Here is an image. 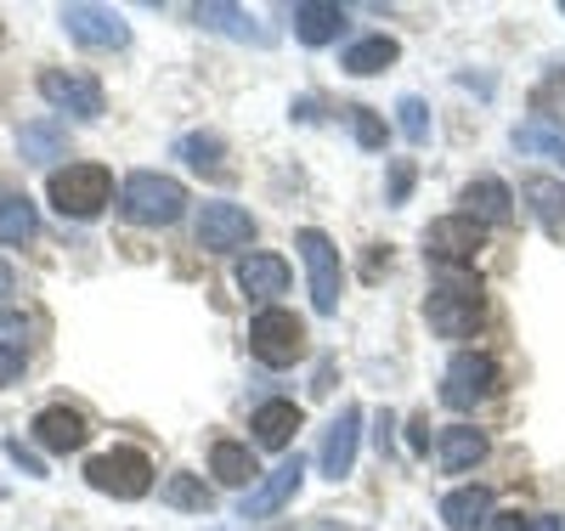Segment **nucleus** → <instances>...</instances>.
Instances as JSON below:
<instances>
[{"instance_id": "dca6fc26", "label": "nucleus", "mask_w": 565, "mask_h": 531, "mask_svg": "<svg viewBox=\"0 0 565 531\" xmlns=\"http://www.w3.org/2000/svg\"><path fill=\"white\" fill-rule=\"evenodd\" d=\"M463 215L469 221H492V226H503L509 215H514V192L503 187V181H492V176H481V181H469L463 187Z\"/></svg>"}, {"instance_id": "9b49d317", "label": "nucleus", "mask_w": 565, "mask_h": 531, "mask_svg": "<svg viewBox=\"0 0 565 531\" xmlns=\"http://www.w3.org/2000/svg\"><path fill=\"white\" fill-rule=\"evenodd\" d=\"M249 237H255V221H249V210H238V204H204V215H199V244H204L210 255L244 249Z\"/></svg>"}, {"instance_id": "cd10ccee", "label": "nucleus", "mask_w": 565, "mask_h": 531, "mask_svg": "<svg viewBox=\"0 0 565 531\" xmlns=\"http://www.w3.org/2000/svg\"><path fill=\"white\" fill-rule=\"evenodd\" d=\"M514 148H521V153L565 159V130H559V125H548V119H526V125H514Z\"/></svg>"}, {"instance_id": "473e14b6", "label": "nucleus", "mask_w": 565, "mask_h": 531, "mask_svg": "<svg viewBox=\"0 0 565 531\" xmlns=\"http://www.w3.org/2000/svg\"><path fill=\"white\" fill-rule=\"evenodd\" d=\"M413 192V164L407 159H396V170H391V204H402Z\"/></svg>"}, {"instance_id": "f8f14e48", "label": "nucleus", "mask_w": 565, "mask_h": 531, "mask_svg": "<svg viewBox=\"0 0 565 531\" xmlns=\"http://www.w3.org/2000/svg\"><path fill=\"white\" fill-rule=\"evenodd\" d=\"M63 29L79 40V45H97V52H119L130 40L125 18L108 12V7H63Z\"/></svg>"}, {"instance_id": "ddd939ff", "label": "nucleus", "mask_w": 565, "mask_h": 531, "mask_svg": "<svg viewBox=\"0 0 565 531\" xmlns=\"http://www.w3.org/2000/svg\"><path fill=\"white\" fill-rule=\"evenodd\" d=\"M300 480H306V458L295 453V458H282L260 487H249V498H244V520H266V514H277L282 503H289L295 492H300Z\"/></svg>"}, {"instance_id": "a878e982", "label": "nucleus", "mask_w": 565, "mask_h": 531, "mask_svg": "<svg viewBox=\"0 0 565 531\" xmlns=\"http://www.w3.org/2000/svg\"><path fill=\"white\" fill-rule=\"evenodd\" d=\"M159 498H164L170 509H186V514H204V509L215 503V492L204 487V475H170L164 487H159Z\"/></svg>"}, {"instance_id": "2f4dec72", "label": "nucleus", "mask_w": 565, "mask_h": 531, "mask_svg": "<svg viewBox=\"0 0 565 531\" xmlns=\"http://www.w3.org/2000/svg\"><path fill=\"white\" fill-rule=\"evenodd\" d=\"M23 340H29V322H23L18 311H0V346H7V351H23Z\"/></svg>"}, {"instance_id": "7c9ffc66", "label": "nucleus", "mask_w": 565, "mask_h": 531, "mask_svg": "<svg viewBox=\"0 0 565 531\" xmlns=\"http://www.w3.org/2000/svg\"><path fill=\"white\" fill-rule=\"evenodd\" d=\"M345 119H351V136L362 141L367 153H380V148H385V119L373 114V108H345Z\"/></svg>"}, {"instance_id": "a211bd4d", "label": "nucleus", "mask_w": 565, "mask_h": 531, "mask_svg": "<svg viewBox=\"0 0 565 531\" xmlns=\"http://www.w3.org/2000/svg\"><path fill=\"white\" fill-rule=\"evenodd\" d=\"M295 34L306 45H328L345 34V7H328V0H300L295 7Z\"/></svg>"}, {"instance_id": "4be33fe9", "label": "nucleus", "mask_w": 565, "mask_h": 531, "mask_svg": "<svg viewBox=\"0 0 565 531\" xmlns=\"http://www.w3.org/2000/svg\"><path fill=\"white\" fill-rule=\"evenodd\" d=\"M526 204H532V215L543 221L548 237H565V181L532 176V181H526Z\"/></svg>"}, {"instance_id": "58836bf2", "label": "nucleus", "mask_w": 565, "mask_h": 531, "mask_svg": "<svg viewBox=\"0 0 565 531\" xmlns=\"http://www.w3.org/2000/svg\"><path fill=\"white\" fill-rule=\"evenodd\" d=\"M12 288H18V272H12V266H0V300H7Z\"/></svg>"}, {"instance_id": "39448f33", "label": "nucleus", "mask_w": 565, "mask_h": 531, "mask_svg": "<svg viewBox=\"0 0 565 531\" xmlns=\"http://www.w3.org/2000/svg\"><path fill=\"white\" fill-rule=\"evenodd\" d=\"M249 351L266 368H295L306 357V322L295 311H260L249 322Z\"/></svg>"}, {"instance_id": "4468645a", "label": "nucleus", "mask_w": 565, "mask_h": 531, "mask_svg": "<svg viewBox=\"0 0 565 531\" xmlns=\"http://www.w3.org/2000/svg\"><path fill=\"white\" fill-rule=\"evenodd\" d=\"M29 429H34V442H40L45 453H79V447L90 442L85 413H79V407H63V402H57V407H40Z\"/></svg>"}, {"instance_id": "f704fd0d", "label": "nucleus", "mask_w": 565, "mask_h": 531, "mask_svg": "<svg viewBox=\"0 0 565 531\" xmlns=\"http://www.w3.org/2000/svg\"><path fill=\"white\" fill-rule=\"evenodd\" d=\"M487 531H532V520H526L521 509H509V514H492V520H487Z\"/></svg>"}, {"instance_id": "e433bc0d", "label": "nucleus", "mask_w": 565, "mask_h": 531, "mask_svg": "<svg viewBox=\"0 0 565 531\" xmlns=\"http://www.w3.org/2000/svg\"><path fill=\"white\" fill-rule=\"evenodd\" d=\"M413 453H430V413L413 418Z\"/></svg>"}, {"instance_id": "79ce46f5", "label": "nucleus", "mask_w": 565, "mask_h": 531, "mask_svg": "<svg viewBox=\"0 0 565 531\" xmlns=\"http://www.w3.org/2000/svg\"><path fill=\"white\" fill-rule=\"evenodd\" d=\"M559 12H565V0H559Z\"/></svg>"}, {"instance_id": "c756f323", "label": "nucleus", "mask_w": 565, "mask_h": 531, "mask_svg": "<svg viewBox=\"0 0 565 531\" xmlns=\"http://www.w3.org/2000/svg\"><path fill=\"white\" fill-rule=\"evenodd\" d=\"M396 125L407 141H430V108H424V96H402L396 103Z\"/></svg>"}, {"instance_id": "aec40b11", "label": "nucleus", "mask_w": 565, "mask_h": 531, "mask_svg": "<svg viewBox=\"0 0 565 531\" xmlns=\"http://www.w3.org/2000/svg\"><path fill=\"white\" fill-rule=\"evenodd\" d=\"M441 520H447V531H476V525H487V520H492V492H487V487H458V492H447V498H441Z\"/></svg>"}, {"instance_id": "412c9836", "label": "nucleus", "mask_w": 565, "mask_h": 531, "mask_svg": "<svg viewBox=\"0 0 565 531\" xmlns=\"http://www.w3.org/2000/svg\"><path fill=\"white\" fill-rule=\"evenodd\" d=\"M18 153H23V164H52V159L68 153V130L52 125V119H34V125L18 130Z\"/></svg>"}, {"instance_id": "f257e3e1", "label": "nucleus", "mask_w": 565, "mask_h": 531, "mask_svg": "<svg viewBox=\"0 0 565 531\" xmlns=\"http://www.w3.org/2000/svg\"><path fill=\"white\" fill-rule=\"evenodd\" d=\"M119 204L136 226H170L186 210V187L175 176H159V170H136L119 192Z\"/></svg>"}, {"instance_id": "72a5a7b5", "label": "nucleus", "mask_w": 565, "mask_h": 531, "mask_svg": "<svg viewBox=\"0 0 565 531\" xmlns=\"http://www.w3.org/2000/svg\"><path fill=\"white\" fill-rule=\"evenodd\" d=\"M7 458H12V464H18L23 475H45V464H40V458H34V453H29L23 442H7Z\"/></svg>"}, {"instance_id": "b1692460", "label": "nucleus", "mask_w": 565, "mask_h": 531, "mask_svg": "<svg viewBox=\"0 0 565 531\" xmlns=\"http://www.w3.org/2000/svg\"><path fill=\"white\" fill-rule=\"evenodd\" d=\"M210 475L226 480V487H249L260 469H255V453H249L244 442H215V447H210Z\"/></svg>"}, {"instance_id": "423d86ee", "label": "nucleus", "mask_w": 565, "mask_h": 531, "mask_svg": "<svg viewBox=\"0 0 565 531\" xmlns=\"http://www.w3.org/2000/svg\"><path fill=\"white\" fill-rule=\"evenodd\" d=\"M498 384H503V373H498L492 357H481V351H458V357L447 362V373H441V402L463 413V407H476V402L498 396Z\"/></svg>"}, {"instance_id": "ea45409f", "label": "nucleus", "mask_w": 565, "mask_h": 531, "mask_svg": "<svg viewBox=\"0 0 565 531\" xmlns=\"http://www.w3.org/2000/svg\"><path fill=\"white\" fill-rule=\"evenodd\" d=\"M532 531H565V520H554V514H543V520H532Z\"/></svg>"}, {"instance_id": "a19ab883", "label": "nucleus", "mask_w": 565, "mask_h": 531, "mask_svg": "<svg viewBox=\"0 0 565 531\" xmlns=\"http://www.w3.org/2000/svg\"><path fill=\"white\" fill-rule=\"evenodd\" d=\"M548 91H565V74H554V79H548Z\"/></svg>"}, {"instance_id": "9d476101", "label": "nucleus", "mask_w": 565, "mask_h": 531, "mask_svg": "<svg viewBox=\"0 0 565 531\" xmlns=\"http://www.w3.org/2000/svg\"><path fill=\"white\" fill-rule=\"evenodd\" d=\"M356 442H362V407H356V402H345V407H340V418L322 429L317 469H322L328 480H345V475H351V464H356Z\"/></svg>"}, {"instance_id": "2eb2a0df", "label": "nucleus", "mask_w": 565, "mask_h": 531, "mask_svg": "<svg viewBox=\"0 0 565 531\" xmlns=\"http://www.w3.org/2000/svg\"><path fill=\"white\" fill-rule=\"evenodd\" d=\"M238 288H244L255 306L289 295V261H282V255H244L238 261Z\"/></svg>"}, {"instance_id": "7ed1b4c3", "label": "nucleus", "mask_w": 565, "mask_h": 531, "mask_svg": "<svg viewBox=\"0 0 565 531\" xmlns=\"http://www.w3.org/2000/svg\"><path fill=\"white\" fill-rule=\"evenodd\" d=\"M85 480L97 492L119 498V503H136V498H148V487H153V458L141 447H114V453H97L85 464Z\"/></svg>"}, {"instance_id": "6e6552de", "label": "nucleus", "mask_w": 565, "mask_h": 531, "mask_svg": "<svg viewBox=\"0 0 565 531\" xmlns=\"http://www.w3.org/2000/svg\"><path fill=\"white\" fill-rule=\"evenodd\" d=\"M487 249V226L469 221V215H441L430 221V232H424V255H430L436 266H469Z\"/></svg>"}, {"instance_id": "f3484780", "label": "nucleus", "mask_w": 565, "mask_h": 531, "mask_svg": "<svg viewBox=\"0 0 565 531\" xmlns=\"http://www.w3.org/2000/svg\"><path fill=\"white\" fill-rule=\"evenodd\" d=\"M436 453H441V469H447V475H463V469H476V464L487 458V436H481L476 424H447L441 442H436Z\"/></svg>"}, {"instance_id": "f03ea898", "label": "nucleus", "mask_w": 565, "mask_h": 531, "mask_svg": "<svg viewBox=\"0 0 565 531\" xmlns=\"http://www.w3.org/2000/svg\"><path fill=\"white\" fill-rule=\"evenodd\" d=\"M424 317L441 340H469V333L481 328L487 317V300H481V283H463V277H447L441 288H430V300H424Z\"/></svg>"}, {"instance_id": "1a4fd4ad", "label": "nucleus", "mask_w": 565, "mask_h": 531, "mask_svg": "<svg viewBox=\"0 0 565 531\" xmlns=\"http://www.w3.org/2000/svg\"><path fill=\"white\" fill-rule=\"evenodd\" d=\"M40 96L52 108H63V114H74V119H103V85L90 79V74H63V68H45L40 74Z\"/></svg>"}, {"instance_id": "0eeeda50", "label": "nucleus", "mask_w": 565, "mask_h": 531, "mask_svg": "<svg viewBox=\"0 0 565 531\" xmlns=\"http://www.w3.org/2000/svg\"><path fill=\"white\" fill-rule=\"evenodd\" d=\"M295 244H300V261H306V277H311V306H317L322 317H334V311H340V283H345L340 249L328 244V232H317V226H306Z\"/></svg>"}, {"instance_id": "c9c22d12", "label": "nucleus", "mask_w": 565, "mask_h": 531, "mask_svg": "<svg viewBox=\"0 0 565 531\" xmlns=\"http://www.w3.org/2000/svg\"><path fill=\"white\" fill-rule=\"evenodd\" d=\"M23 373V351H7V346H0V384H12Z\"/></svg>"}, {"instance_id": "bb28decb", "label": "nucleus", "mask_w": 565, "mask_h": 531, "mask_svg": "<svg viewBox=\"0 0 565 531\" xmlns=\"http://www.w3.org/2000/svg\"><path fill=\"white\" fill-rule=\"evenodd\" d=\"M221 136H210V130H193V136H181L175 141V159H186L193 170H204V176H226V164H221Z\"/></svg>"}, {"instance_id": "5701e85b", "label": "nucleus", "mask_w": 565, "mask_h": 531, "mask_svg": "<svg viewBox=\"0 0 565 531\" xmlns=\"http://www.w3.org/2000/svg\"><path fill=\"white\" fill-rule=\"evenodd\" d=\"M193 18H199L204 29L232 34V40H255V45H266V40H271L266 29H255V18H249L244 7H221V0H210V7H193Z\"/></svg>"}, {"instance_id": "6ab92c4d", "label": "nucleus", "mask_w": 565, "mask_h": 531, "mask_svg": "<svg viewBox=\"0 0 565 531\" xmlns=\"http://www.w3.org/2000/svg\"><path fill=\"white\" fill-rule=\"evenodd\" d=\"M249 429H255V447H289L295 442V429H300V407L295 402H266V407H255V418H249Z\"/></svg>"}, {"instance_id": "4c0bfd02", "label": "nucleus", "mask_w": 565, "mask_h": 531, "mask_svg": "<svg viewBox=\"0 0 565 531\" xmlns=\"http://www.w3.org/2000/svg\"><path fill=\"white\" fill-rule=\"evenodd\" d=\"M373 436H380V453H391V413H380V429H373Z\"/></svg>"}, {"instance_id": "c85d7f7f", "label": "nucleus", "mask_w": 565, "mask_h": 531, "mask_svg": "<svg viewBox=\"0 0 565 531\" xmlns=\"http://www.w3.org/2000/svg\"><path fill=\"white\" fill-rule=\"evenodd\" d=\"M34 232H40V221H34L29 199H0V244H29Z\"/></svg>"}, {"instance_id": "20e7f679", "label": "nucleus", "mask_w": 565, "mask_h": 531, "mask_svg": "<svg viewBox=\"0 0 565 531\" xmlns=\"http://www.w3.org/2000/svg\"><path fill=\"white\" fill-rule=\"evenodd\" d=\"M114 199V176L103 164H68L52 176V204L57 215H74V221H90V215H103Z\"/></svg>"}, {"instance_id": "393cba45", "label": "nucleus", "mask_w": 565, "mask_h": 531, "mask_svg": "<svg viewBox=\"0 0 565 531\" xmlns=\"http://www.w3.org/2000/svg\"><path fill=\"white\" fill-rule=\"evenodd\" d=\"M396 57H402V45H396L391 34H367V40H356L351 52H345L340 68H345V74H385Z\"/></svg>"}]
</instances>
